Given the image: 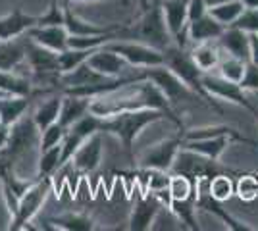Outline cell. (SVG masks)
<instances>
[{
	"instance_id": "cell-27",
	"label": "cell",
	"mask_w": 258,
	"mask_h": 231,
	"mask_svg": "<svg viewBox=\"0 0 258 231\" xmlns=\"http://www.w3.org/2000/svg\"><path fill=\"white\" fill-rule=\"evenodd\" d=\"M48 229H64V231H93L97 229V221L89 214L81 212H66L60 216H52L46 220Z\"/></svg>"
},
{
	"instance_id": "cell-19",
	"label": "cell",
	"mask_w": 258,
	"mask_h": 231,
	"mask_svg": "<svg viewBox=\"0 0 258 231\" xmlns=\"http://www.w3.org/2000/svg\"><path fill=\"white\" fill-rule=\"evenodd\" d=\"M35 25H37V16L25 14L20 6H16L12 12L0 18V41L22 37Z\"/></svg>"
},
{
	"instance_id": "cell-16",
	"label": "cell",
	"mask_w": 258,
	"mask_h": 231,
	"mask_svg": "<svg viewBox=\"0 0 258 231\" xmlns=\"http://www.w3.org/2000/svg\"><path fill=\"white\" fill-rule=\"evenodd\" d=\"M102 144H104V133L98 131L91 135L85 143L81 144L72 156V166L77 174H93L102 162Z\"/></svg>"
},
{
	"instance_id": "cell-37",
	"label": "cell",
	"mask_w": 258,
	"mask_h": 231,
	"mask_svg": "<svg viewBox=\"0 0 258 231\" xmlns=\"http://www.w3.org/2000/svg\"><path fill=\"white\" fill-rule=\"evenodd\" d=\"M233 176H229V174H218L214 176L210 181H208V191H210V195L216 198V200H220V202H226L229 198L233 197V193H235V183H233Z\"/></svg>"
},
{
	"instance_id": "cell-47",
	"label": "cell",
	"mask_w": 258,
	"mask_h": 231,
	"mask_svg": "<svg viewBox=\"0 0 258 231\" xmlns=\"http://www.w3.org/2000/svg\"><path fill=\"white\" fill-rule=\"evenodd\" d=\"M139 4H141V8H143V12L151 8V0H139Z\"/></svg>"
},
{
	"instance_id": "cell-41",
	"label": "cell",
	"mask_w": 258,
	"mask_h": 231,
	"mask_svg": "<svg viewBox=\"0 0 258 231\" xmlns=\"http://www.w3.org/2000/svg\"><path fill=\"white\" fill-rule=\"evenodd\" d=\"M231 25L247 33H258V8H245V12Z\"/></svg>"
},
{
	"instance_id": "cell-18",
	"label": "cell",
	"mask_w": 258,
	"mask_h": 231,
	"mask_svg": "<svg viewBox=\"0 0 258 231\" xmlns=\"http://www.w3.org/2000/svg\"><path fill=\"white\" fill-rule=\"evenodd\" d=\"M25 35L31 41L43 44V46L50 48L58 54L68 48V39H70L66 25H35Z\"/></svg>"
},
{
	"instance_id": "cell-44",
	"label": "cell",
	"mask_w": 258,
	"mask_h": 231,
	"mask_svg": "<svg viewBox=\"0 0 258 231\" xmlns=\"http://www.w3.org/2000/svg\"><path fill=\"white\" fill-rule=\"evenodd\" d=\"M250 41V62L258 66V33H248Z\"/></svg>"
},
{
	"instance_id": "cell-32",
	"label": "cell",
	"mask_w": 258,
	"mask_h": 231,
	"mask_svg": "<svg viewBox=\"0 0 258 231\" xmlns=\"http://www.w3.org/2000/svg\"><path fill=\"white\" fill-rule=\"evenodd\" d=\"M62 99H64V95L58 91L56 95H52L50 99H46L44 102H41V104L35 108V112H33L31 116L41 131H44L48 125H52L54 121H58L60 108H62Z\"/></svg>"
},
{
	"instance_id": "cell-14",
	"label": "cell",
	"mask_w": 258,
	"mask_h": 231,
	"mask_svg": "<svg viewBox=\"0 0 258 231\" xmlns=\"http://www.w3.org/2000/svg\"><path fill=\"white\" fill-rule=\"evenodd\" d=\"M166 27L172 35L173 43L187 48L189 43V23H187V10L189 0H164L160 4Z\"/></svg>"
},
{
	"instance_id": "cell-25",
	"label": "cell",
	"mask_w": 258,
	"mask_h": 231,
	"mask_svg": "<svg viewBox=\"0 0 258 231\" xmlns=\"http://www.w3.org/2000/svg\"><path fill=\"white\" fill-rule=\"evenodd\" d=\"M64 95L62 99V108H60V116H58V123L64 125L66 129H70L76 121H79L85 114H89V106H91V99L87 97H77V95Z\"/></svg>"
},
{
	"instance_id": "cell-9",
	"label": "cell",
	"mask_w": 258,
	"mask_h": 231,
	"mask_svg": "<svg viewBox=\"0 0 258 231\" xmlns=\"http://www.w3.org/2000/svg\"><path fill=\"white\" fill-rule=\"evenodd\" d=\"M137 73L141 79H149L156 87L160 89L166 95V99L172 104L179 102V100L195 99V95L191 89L183 83L179 77L173 73L172 69H168L166 66H154V67H137ZM199 99V97H197Z\"/></svg>"
},
{
	"instance_id": "cell-17",
	"label": "cell",
	"mask_w": 258,
	"mask_h": 231,
	"mask_svg": "<svg viewBox=\"0 0 258 231\" xmlns=\"http://www.w3.org/2000/svg\"><path fill=\"white\" fill-rule=\"evenodd\" d=\"M87 62H89V66L93 67V69H97L98 73H102L108 79L123 75V73H127V71L133 69L123 56H119L118 52L110 50L106 44L98 46L97 50L89 56Z\"/></svg>"
},
{
	"instance_id": "cell-23",
	"label": "cell",
	"mask_w": 258,
	"mask_h": 231,
	"mask_svg": "<svg viewBox=\"0 0 258 231\" xmlns=\"http://www.w3.org/2000/svg\"><path fill=\"white\" fill-rule=\"evenodd\" d=\"M218 135H229L235 143L248 144L252 148H256L258 144L245 137L243 133L231 127V125H208V127H195V129H183V141H197V139H210V137H218Z\"/></svg>"
},
{
	"instance_id": "cell-45",
	"label": "cell",
	"mask_w": 258,
	"mask_h": 231,
	"mask_svg": "<svg viewBox=\"0 0 258 231\" xmlns=\"http://www.w3.org/2000/svg\"><path fill=\"white\" fill-rule=\"evenodd\" d=\"M245 8H258V0H241Z\"/></svg>"
},
{
	"instance_id": "cell-24",
	"label": "cell",
	"mask_w": 258,
	"mask_h": 231,
	"mask_svg": "<svg viewBox=\"0 0 258 231\" xmlns=\"http://www.w3.org/2000/svg\"><path fill=\"white\" fill-rule=\"evenodd\" d=\"M233 143V139L229 135H218L210 139H197V141H183L181 148L193 150L197 154H203L210 160H220L222 154L227 150V146Z\"/></svg>"
},
{
	"instance_id": "cell-48",
	"label": "cell",
	"mask_w": 258,
	"mask_h": 231,
	"mask_svg": "<svg viewBox=\"0 0 258 231\" xmlns=\"http://www.w3.org/2000/svg\"><path fill=\"white\" fill-rule=\"evenodd\" d=\"M77 2H97V0H77ZM114 2H121V4H125V0H114Z\"/></svg>"
},
{
	"instance_id": "cell-12",
	"label": "cell",
	"mask_w": 258,
	"mask_h": 231,
	"mask_svg": "<svg viewBox=\"0 0 258 231\" xmlns=\"http://www.w3.org/2000/svg\"><path fill=\"white\" fill-rule=\"evenodd\" d=\"M110 50L118 52L129 62L131 67H154L164 66V50L154 48L137 41H110L106 43Z\"/></svg>"
},
{
	"instance_id": "cell-35",
	"label": "cell",
	"mask_w": 258,
	"mask_h": 231,
	"mask_svg": "<svg viewBox=\"0 0 258 231\" xmlns=\"http://www.w3.org/2000/svg\"><path fill=\"white\" fill-rule=\"evenodd\" d=\"M247 64L248 62L245 60H239L235 56L227 54V58H222L218 64V75H222L227 81H233V83H241L245 77V71H247Z\"/></svg>"
},
{
	"instance_id": "cell-42",
	"label": "cell",
	"mask_w": 258,
	"mask_h": 231,
	"mask_svg": "<svg viewBox=\"0 0 258 231\" xmlns=\"http://www.w3.org/2000/svg\"><path fill=\"white\" fill-rule=\"evenodd\" d=\"M239 85L245 89V91H254V93H258V66L256 64L248 62L245 77H243V81H241Z\"/></svg>"
},
{
	"instance_id": "cell-46",
	"label": "cell",
	"mask_w": 258,
	"mask_h": 231,
	"mask_svg": "<svg viewBox=\"0 0 258 231\" xmlns=\"http://www.w3.org/2000/svg\"><path fill=\"white\" fill-rule=\"evenodd\" d=\"M205 2L208 8H212V6H218V4H222V2H227V0H205Z\"/></svg>"
},
{
	"instance_id": "cell-39",
	"label": "cell",
	"mask_w": 258,
	"mask_h": 231,
	"mask_svg": "<svg viewBox=\"0 0 258 231\" xmlns=\"http://www.w3.org/2000/svg\"><path fill=\"white\" fill-rule=\"evenodd\" d=\"M66 129L64 125H60L58 121H54L52 125H48L44 131H41V144H39V150H46V148H52L56 144H60L64 141Z\"/></svg>"
},
{
	"instance_id": "cell-40",
	"label": "cell",
	"mask_w": 258,
	"mask_h": 231,
	"mask_svg": "<svg viewBox=\"0 0 258 231\" xmlns=\"http://www.w3.org/2000/svg\"><path fill=\"white\" fill-rule=\"evenodd\" d=\"M37 25H64V6L62 0H50L44 14L37 16Z\"/></svg>"
},
{
	"instance_id": "cell-30",
	"label": "cell",
	"mask_w": 258,
	"mask_h": 231,
	"mask_svg": "<svg viewBox=\"0 0 258 231\" xmlns=\"http://www.w3.org/2000/svg\"><path fill=\"white\" fill-rule=\"evenodd\" d=\"M0 95H18V97H33L35 83L29 77L18 75L16 71L0 69Z\"/></svg>"
},
{
	"instance_id": "cell-11",
	"label": "cell",
	"mask_w": 258,
	"mask_h": 231,
	"mask_svg": "<svg viewBox=\"0 0 258 231\" xmlns=\"http://www.w3.org/2000/svg\"><path fill=\"white\" fill-rule=\"evenodd\" d=\"M183 144V129L175 137L164 139L160 143L152 144L147 150H143L139 156V168L141 170H162L170 172L173 168V162L177 158V152Z\"/></svg>"
},
{
	"instance_id": "cell-7",
	"label": "cell",
	"mask_w": 258,
	"mask_h": 231,
	"mask_svg": "<svg viewBox=\"0 0 258 231\" xmlns=\"http://www.w3.org/2000/svg\"><path fill=\"white\" fill-rule=\"evenodd\" d=\"M50 189H52V177H37V181L18 200V206H16V210L12 212L10 216L8 229L10 231L25 229L27 223L41 212L44 200H46L48 193H50Z\"/></svg>"
},
{
	"instance_id": "cell-15",
	"label": "cell",
	"mask_w": 258,
	"mask_h": 231,
	"mask_svg": "<svg viewBox=\"0 0 258 231\" xmlns=\"http://www.w3.org/2000/svg\"><path fill=\"white\" fill-rule=\"evenodd\" d=\"M164 206V202L160 200L158 195H154L151 191H141L135 202H133V208L129 214V231H149L152 227V223L156 220L158 212Z\"/></svg>"
},
{
	"instance_id": "cell-5",
	"label": "cell",
	"mask_w": 258,
	"mask_h": 231,
	"mask_svg": "<svg viewBox=\"0 0 258 231\" xmlns=\"http://www.w3.org/2000/svg\"><path fill=\"white\" fill-rule=\"evenodd\" d=\"M25 62L31 69V79L35 85H44L48 91H58V81L62 75L58 52L35 43L25 35Z\"/></svg>"
},
{
	"instance_id": "cell-13",
	"label": "cell",
	"mask_w": 258,
	"mask_h": 231,
	"mask_svg": "<svg viewBox=\"0 0 258 231\" xmlns=\"http://www.w3.org/2000/svg\"><path fill=\"white\" fill-rule=\"evenodd\" d=\"M208 181H210L208 177H201V179H197V208L214 214L216 218H220V220L226 223V227H229V229H233V231H256V227L248 225L247 221L239 220V218H235L233 214H229L227 208H224V202L216 200V198L210 195V191H208Z\"/></svg>"
},
{
	"instance_id": "cell-6",
	"label": "cell",
	"mask_w": 258,
	"mask_h": 231,
	"mask_svg": "<svg viewBox=\"0 0 258 231\" xmlns=\"http://www.w3.org/2000/svg\"><path fill=\"white\" fill-rule=\"evenodd\" d=\"M39 144H41V129L37 127L33 116H23L22 120L12 125L8 143L0 150V160L16 168V162L27 156Z\"/></svg>"
},
{
	"instance_id": "cell-43",
	"label": "cell",
	"mask_w": 258,
	"mask_h": 231,
	"mask_svg": "<svg viewBox=\"0 0 258 231\" xmlns=\"http://www.w3.org/2000/svg\"><path fill=\"white\" fill-rule=\"evenodd\" d=\"M208 12L205 0H189V10H187V23L199 20L201 16H205Z\"/></svg>"
},
{
	"instance_id": "cell-10",
	"label": "cell",
	"mask_w": 258,
	"mask_h": 231,
	"mask_svg": "<svg viewBox=\"0 0 258 231\" xmlns=\"http://www.w3.org/2000/svg\"><path fill=\"white\" fill-rule=\"evenodd\" d=\"M203 87H205V91L212 99H222L226 100V102H233L237 106H241L247 112H250L254 116V120L258 121V108L248 100V97L245 95L247 91L241 87L239 83L227 81L222 75H214V73H203Z\"/></svg>"
},
{
	"instance_id": "cell-4",
	"label": "cell",
	"mask_w": 258,
	"mask_h": 231,
	"mask_svg": "<svg viewBox=\"0 0 258 231\" xmlns=\"http://www.w3.org/2000/svg\"><path fill=\"white\" fill-rule=\"evenodd\" d=\"M164 66L168 67V69H172L173 73L179 77L199 99L206 100L216 112H222V108L216 104L214 99L203 87V71L195 64L191 50H187V48L172 43L168 48H164Z\"/></svg>"
},
{
	"instance_id": "cell-3",
	"label": "cell",
	"mask_w": 258,
	"mask_h": 231,
	"mask_svg": "<svg viewBox=\"0 0 258 231\" xmlns=\"http://www.w3.org/2000/svg\"><path fill=\"white\" fill-rule=\"evenodd\" d=\"M116 41H137L160 50L168 48L173 43V39L166 27L160 4H154L149 10L143 12V18L139 22L131 25L123 23L116 31Z\"/></svg>"
},
{
	"instance_id": "cell-36",
	"label": "cell",
	"mask_w": 258,
	"mask_h": 231,
	"mask_svg": "<svg viewBox=\"0 0 258 231\" xmlns=\"http://www.w3.org/2000/svg\"><path fill=\"white\" fill-rule=\"evenodd\" d=\"M97 48H98V46H97ZM97 48H72V46H68L64 52H60V54H58L62 73H66V71H72V69H76L77 66H81L83 62H87V60H89V56L93 54Z\"/></svg>"
},
{
	"instance_id": "cell-33",
	"label": "cell",
	"mask_w": 258,
	"mask_h": 231,
	"mask_svg": "<svg viewBox=\"0 0 258 231\" xmlns=\"http://www.w3.org/2000/svg\"><path fill=\"white\" fill-rule=\"evenodd\" d=\"M60 160H62V143L52 146V148L41 150L39 162H37V174H35V177H52L54 174L62 168Z\"/></svg>"
},
{
	"instance_id": "cell-20",
	"label": "cell",
	"mask_w": 258,
	"mask_h": 231,
	"mask_svg": "<svg viewBox=\"0 0 258 231\" xmlns=\"http://www.w3.org/2000/svg\"><path fill=\"white\" fill-rule=\"evenodd\" d=\"M218 44L222 46V50L227 52L229 56H235L239 60L250 62V41H248V33L229 25L224 29V33L220 35Z\"/></svg>"
},
{
	"instance_id": "cell-31",
	"label": "cell",
	"mask_w": 258,
	"mask_h": 231,
	"mask_svg": "<svg viewBox=\"0 0 258 231\" xmlns=\"http://www.w3.org/2000/svg\"><path fill=\"white\" fill-rule=\"evenodd\" d=\"M170 212L183 223V227L191 231H201V225L197 221V193L183 200H170Z\"/></svg>"
},
{
	"instance_id": "cell-22",
	"label": "cell",
	"mask_w": 258,
	"mask_h": 231,
	"mask_svg": "<svg viewBox=\"0 0 258 231\" xmlns=\"http://www.w3.org/2000/svg\"><path fill=\"white\" fill-rule=\"evenodd\" d=\"M224 29H226V25H222L216 18H212L206 12L205 16H201L199 20L189 23V41L195 44L218 41L220 35L224 33Z\"/></svg>"
},
{
	"instance_id": "cell-2",
	"label": "cell",
	"mask_w": 258,
	"mask_h": 231,
	"mask_svg": "<svg viewBox=\"0 0 258 231\" xmlns=\"http://www.w3.org/2000/svg\"><path fill=\"white\" fill-rule=\"evenodd\" d=\"M170 120L168 114L156 108H141V110H127L119 112L114 116L102 118V133H110L118 137L123 150L133 160V143L139 137V133L156 121Z\"/></svg>"
},
{
	"instance_id": "cell-21",
	"label": "cell",
	"mask_w": 258,
	"mask_h": 231,
	"mask_svg": "<svg viewBox=\"0 0 258 231\" xmlns=\"http://www.w3.org/2000/svg\"><path fill=\"white\" fill-rule=\"evenodd\" d=\"M102 81H108V77L98 73L97 69L89 66V62H83L81 66H77L72 71H66L60 75L58 81V91L66 89H77V87H89V85H98Z\"/></svg>"
},
{
	"instance_id": "cell-1",
	"label": "cell",
	"mask_w": 258,
	"mask_h": 231,
	"mask_svg": "<svg viewBox=\"0 0 258 231\" xmlns=\"http://www.w3.org/2000/svg\"><path fill=\"white\" fill-rule=\"evenodd\" d=\"M141 108H156V110L166 112L170 121L175 123L179 129H183V121L173 112L172 102L166 99V95L149 79L129 83L125 87L116 89L102 97L91 99V106H89V110L98 118H108V116H114L119 112L141 110Z\"/></svg>"
},
{
	"instance_id": "cell-8",
	"label": "cell",
	"mask_w": 258,
	"mask_h": 231,
	"mask_svg": "<svg viewBox=\"0 0 258 231\" xmlns=\"http://www.w3.org/2000/svg\"><path fill=\"white\" fill-rule=\"evenodd\" d=\"M173 174H183V176L191 177L193 181L201 179V177H208L212 179L218 174H229V176H241V172L231 170L222 166L218 160H210L203 154H197L193 150H187V148H179L177 158L173 162Z\"/></svg>"
},
{
	"instance_id": "cell-29",
	"label": "cell",
	"mask_w": 258,
	"mask_h": 231,
	"mask_svg": "<svg viewBox=\"0 0 258 231\" xmlns=\"http://www.w3.org/2000/svg\"><path fill=\"white\" fill-rule=\"evenodd\" d=\"M222 46L218 44V41H210V43H199L195 44V48L191 50L195 64L199 66V69L203 73H210L212 69H218V64L222 60Z\"/></svg>"
},
{
	"instance_id": "cell-34",
	"label": "cell",
	"mask_w": 258,
	"mask_h": 231,
	"mask_svg": "<svg viewBox=\"0 0 258 231\" xmlns=\"http://www.w3.org/2000/svg\"><path fill=\"white\" fill-rule=\"evenodd\" d=\"M243 12H245V4L241 0H227V2L218 4V6L208 8V14L212 18H216L222 25H226V27H229Z\"/></svg>"
},
{
	"instance_id": "cell-26",
	"label": "cell",
	"mask_w": 258,
	"mask_h": 231,
	"mask_svg": "<svg viewBox=\"0 0 258 231\" xmlns=\"http://www.w3.org/2000/svg\"><path fill=\"white\" fill-rule=\"evenodd\" d=\"M25 62V35L0 41V69L16 71Z\"/></svg>"
},
{
	"instance_id": "cell-28",
	"label": "cell",
	"mask_w": 258,
	"mask_h": 231,
	"mask_svg": "<svg viewBox=\"0 0 258 231\" xmlns=\"http://www.w3.org/2000/svg\"><path fill=\"white\" fill-rule=\"evenodd\" d=\"M33 97H18V95H0V121L6 125H14L22 120L31 106Z\"/></svg>"
},
{
	"instance_id": "cell-38",
	"label": "cell",
	"mask_w": 258,
	"mask_h": 231,
	"mask_svg": "<svg viewBox=\"0 0 258 231\" xmlns=\"http://www.w3.org/2000/svg\"><path fill=\"white\" fill-rule=\"evenodd\" d=\"M235 193L237 197L245 202H250L258 197V179L248 174H241L235 183Z\"/></svg>"
}]
</instances>
